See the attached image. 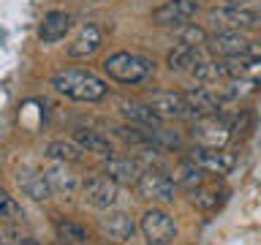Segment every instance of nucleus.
I'll use <instances>...</instances> for the list:
<instances>
[{"instance_id":"nucleus-1","label":"nucleus","mask_w":261,"mask_h":245,"mask_svg":"<svg viewBox=\"0 0 261 245\" xmlns=\"http://www.w3.org/2000/svg\"><path fill=\"white\" fill-rule=\"evenodd\" d=\"M52 87L57 90L60 95L71 98V101H85V104H95L106 98L109 87L101 77L90 71H57L52 77Z\"/></svg>"},{"instance_id":"nucleus-2","label":"nucleus","mask_w":261,"mask_h":245,"mask_svg":"<svg viewBox=\"0 0 261 245\" xmlns=\"http://www.w3.org/2000/svg\"><path fill=\"white\" fill-rule=\"evenodd\" d=\"M103 74L122 85H142V82L152 79L155 63L136 52H114L103 60Z\"/></svg>"},{"instance_id":"nucleus-3","label":"nucleus","mask_w":261,"mask_h":245,"mask_svg":"<svg viewBox=\"0 0 261 245\" xmlns=\"http://www.w3.org/2000/svg\"><path fill=\"white\" fill-rule=\"evenodd\" d=\"M207 19L218 30H250L261 28V8H245V6H218L210 8Z\"/></svg>"},{"instance_id":"nucleus-4","label":"nucleus","mask_w":261,"mask_h":245,"mask_svg":"<svg viewBox=\"0 0 261 245\" xmlns=\"http://www.w3.org/2000/svg\"><path fill=\"white\" fill-rule=\"evenodd\" d=\"M139 229H142L147 245H171V242L177 240V224H174V218H171L166 210H158V207H152V210L144 212Z\"/></svg>"},{"instance_id":"nucleus-5","label":"nucleus","mask_w":261,"mask_h":245,"mask_svg":"<svg viewBox=\"0 0 261 245\" xmlns=\"http://www.w3.org/2000/svg\"><path fill=\"white\" fill-rule=\"evenodd\" d=\"M136 191L147 202L169 204V202H174V196H177V185H174V180L169 175H163L161 169H144L136 180Z\"/></svg>"},{"instance_id":"nucleus-6","label":"nucleus","mask_w":261,"mask_h":245,"mask_svg":"<svg viewBox=\"0 0 261 245\" xmlns=\"http://www.w3.org/2000/svg\"><path fill=\"white\" fill-rule=\"evenodd\" d=\"M82 196H85V202L90 207L109 210L120 199V185L106 175H87L82 180Z\"/></svg>"},{"instance_id":"nucleus-7","label":"nucleus","mask_w":261,"mask_h":245,"mask_svg":"<svg viewBox=\"0 0 261 245\" xmlns=\"http://www.w3.org/2000/svg\"><path fill=\"white\" fill-rule=\"evenodd\" d=\"M191 136L196 144L201 147H226V142L231 139V122L218 117V114H207V117L193 120L191 126Z\"/></svg>"},{"instance_id":"nucleus-8","label":"nucleus","mask_w":261,"mask_h":245,"mask_svg":"<svg viewBox=\"0 0 261 245\" xmlns=\"http://www.w3.org/2000/svg\"><path fill=\"white\" fill-rule=\"evenodd\" d=\"M188 161H193L204 175H228L237 163V155L228 153L226 147H201L196 144L188 153Z\"/></svg>"},{"instance_id":"nucleus-9","label":"nucleus","mask_w":261,"mask_h":245,"mask_svg":"<svg viewBox=\"0 0 261 245\" xmlns=\"http://www.w3.org/2000/svg\"><path fill=\"white\" fill-rule=\"evenodd\" d=\"M152 112L158 114L161 120H196L193 109L188 106L182 93H174V90H161V93H152L150 98Z\"/></svg>"},{"instance_id":"nucleus-10","label":"nucleus","mask_w":261,"mask_h":245,"mask_svg":"<svg viewBox=\"0 0 261 245\" xmlns=\"http://www.w3.org/2000/svg\"><path fill=\"white\" fill-rule=\"evenodd\" d=\"M199 3L196 0H166L152 11V24L158 28H182L196 16Z\"/></svg>"},{"instance_id":"nucleus-11","label":"nucleus","mask_w":261,"mask_h":245,"mask_svg":"<svg viewBox=\"0 0 261 245\" xmlns=\"http://www.w3.org/2000/svg\"><path fill=\"white\" fill-rule=\"evenodd\" d=\"M142 172L144 169L139 158H130V155H106L103 158V175L112 177L117 185H134Z\"/></svg>"},{"instance_id":"nucleus-12","label":"nucleus","mask_w":261,"mask_h":245,"mask_svg":"<svg viewBox=\"0 0 261 245\" xmlns=\"http://www.w3.org/2000/svg\"><path fill=\"white\" fill-rule=\"evenodd\" d=\"M248 44L250 41L242 36V30H218L215 36H207L204 49L215 57H234V55H245Z\"/></svg>"},{"instance_id":"nucleus-13","label":"nucleus","mask_w":261,"mask_h":245,"mask_svg":"<svg viewBox=\"0 0 261 245\" xmlns=\"http://www.w3.org/2000/svg\"><path fill=\"white\" fill-rule=\"evenodd\" d=\"M103 44V33L98 24H85L79 33H76V38L68 44V57H73V60H87V57H93L98 49H101Z\"/></svg>"},{"instance_id":"nucleus-14","label":"nucleus","mask_w":261,"mask_h":245,"mask_svg":"<svg viewBox=\"0 0 261 245\" xmlns=\"http://www.w3.org/2000/svg\"><path fill=\"white\" fill-rule=\"evenodd\" d=\"M101 229H103V234L109 237V240L114 242H125L134 237L136 232V224H134V218H130V212L125 210H106L103 212V218H101Z\"/></svg>"},{"instance_id":"nucleus-15","label":"nucleus","mask_w":261,"mask_h":245,"mask_svg":"<svg viewBox=\"0 0 261 245\" xmlns=\"http://www.w3.org/2000/svg\"><path fill=\"white\" fill-rule=\"evenodd\" d=\"M44 177H46L49 188H52V193L65 196V199L73 196V193H76V188H79L76 175H71L68 163H60V161H52L49 166H44Z\"/></svg>"},{"instance_id":"nucleus-16","label":"nucleus","mask_w":261,"mask_h":245,"mask_svg":"<svg viewBox=\"0 0 261 245\" xmlns=\"http://www.w3.org/2000/svg\"><path fill=\"white\" fill-rule=\"evenodd\" d=\"M16 185H19L22 193L30 196L33 202H46V199H52V188H49L44 172L22 169L19 175H16Z\"/></svg>"},{"instance_id":"nucleus-17","label":"nucleus","mask_w":261,"mask_h":245,"mask_svg":"<svg viewBox=\"0 0 261 245\" xmlns=\"http://www.w3.org/2000/svg\"><path fill=\"white\" fill-rule=\"evenodd\" d=\"M182 95H185L188 106L193 109L196 120L207 117V114H218V109H220V101H218V95L212 93V87H188Z\"/></svg>"},{"instance_id":"nucleus-18","label":"nucleus","mask_w":261,"mask_h":245,"mask_svg":"<svg viewBox=\"0 0 261 245\" xmlns=\"http://www.w3.org/2000/svg\"><path fill=\"white\" fill-rule=\"evenodd\" d=\"M71 30V14L65 11H49L44 16V22L38 24V38L44 44H57L60 38H65V33Z\"/></svg>"},{"instance_id":"nucleus-19","label":"nucleus","mask_w":261,"mask_h":245,"mask_svg":"<svg viewBox=\"0 0 261 245\" xmlns=\"http://www.w3.org/2000/svg\"><path fill=\"white\" fill-rule=\"evenodd\" d=\"M73 142H76L85 153H95L106 158V155H114V147L109 142V136L101 134V131H93V128H76L73 131Z\"/></svg>"},{"instance_id":"nucleus-20","label":"nucleus","mask_w":261,"mask_h":245,"mask_svg":"<svg viewBox=\"0 0 261 245\" xmlns=\"http://www.w3.org/2000/svg\"><path fill=\"white\" fill-rule=\"evenodd\" d=\"M122 117H125L130 126H142V128H161L163 120L152 112L150 104H139V101H125L120 106Z\"/></svg>"},{"instance_id":"nucleus-21","label":"nucleus","mask_w":261,"mask_h":245,"mask_svg":"<svg viewBox=\"0 0 261 245\" xmlns=\"http://www.w3.org/2000/svg\"><path fill=\"white\" fill-rule=\"evenodd\" d=\"M46 155L52 161H60V163H82L85 161V150L73 139H55V142H49Z\"/></svg>"},{"instance_id":"nucleus-22","label":"nucleus","mask_w":261,"mask_h":245,"mask_svg":"<svg viewBox=\"0 0 261 245\" xmlns=\"http://www.w3.org/2000/svg\"><path fill=\"white\" fill-rule=\"evenodd\" d=\"M204 57L201 49H196V46H182V44H174V49L166 55V63H169V68L171 71H191L196 63H199Z\"/></svg>"},{"instance_id":"nucleus-23","label":"nucleus","mask_w":261,"mask_h":245,"mask_svg":"<svg viewBox=\"0 0 261 245\" xmlns=\"http://www.w3.org/2000/svg\"><path fill=\"white\" fill-rule=\"evenodd\" d=\"M174 185H179V188H185V191H196V188H201L204 185V172L196 166L193 161H182L179 166L174 169Z\"/></svg>"},{"instance_id":"nucleus-24","label":"nucleus","mask_w":261,"mask_h":245,"mask_svg":"<svg viewBox=\"0 0 261 245\" xmlns=\"http://www.w3.org/2000/svg\"><path fill=\"white\" fill-rule=\"evenodd\" d=\"M147 136H150V144L158 147V150H177L182 144V136L177 131H169V128H147Z\"/></svg>"},{"instance_id":"nucleus-25","label":"nucleus","mask_w":261,"mask_h":245,"mask_svg":"<svg viewBox=\"0 0 261 245\" xmlns=\"http://www.w3.org/2000/svg\"><path fill=\"white\" fill-rule=\"evenodd\" d=\"M0 220H3V224H19V220H24L22 204L8 191H3V188H0Z\"/></svg>"},{"instance_id":"nucleus-26","label":"nucleus","mask_w":261,"mask_h":245,"mask_svg":"<svg viewBox=\"0 0 261 245\" xmlns=\"http://www.w3.org/2000/svg\"><path fill=\"white\" fill-rule=\"evenodd\" d=\"M57 237L63 245H87V229L73 224V220H60L57 224Z\"/></svg>"},{"instance_id":"nucleus-27","label":"nucleus","mask_w":261,"mask_h":245,"mask_svg":"<svg viewBox=\"0 0 261 245\" xmlns=\"http://www.w3.org/2000/svg\"><path fill=\"white\" fill-rule=\"evenodd\" d=\"M177 44L182 46H196V49H204V44H207V30L199 28V24H182L177 33Z\"/></svg>"},{"instance_id":"nucleus-28","label":"nucleus","mask_w":261,"mask_h":245,"mask_svg":"<svg viewBox=\"0 0 261 245\" xmlns=\"http://www.w3.org/2000/svg\"><path fill=\"white\" fill-rule=\"evenodd\" d=\"M114 136H117V139H122L125 144H134V147L150 144V136H147V128H142V126H120V128H114Z\"/></svg>"},{"instance_id":"nucleus-29","label":"nucleus","mask_w":261,"mask_h":245,"mask_svg":"<svg viewBox=\"0 0 261 245\" xmlns=\"http://www.w3.org/2000/svg\"><path fill=\"white\" fill-rule=\"evenodd\" d=\"M193 193V204L199 210H204V212H210V210H218L220 207V196H218V191L215 188H196V191H191Z\"/></svg>"},{"instance_id":"nucleus-30","label":"nucleus","mask_w":261,"mask_h":245,"mask_svg":"<svg viewBox=\"0 0 261 245\" xmlns=\"http://www.w3.org/2000/svg\"><path fill=\"white\" fill-rule=\"evenodd\" d=\"M0 245H38L30 234H22L19 229H6L0 232Z\"/></svg>"},{"instance_id":"nucleus-31","label":"nucleus","mask_w":261,"mask_h":245,"mask_svg":"<svg viewBox=\"0 0 261 245\" xmlns=\"http://www.w3.org/2000/svg\"><path fill=\"white\" fill-rule=\"evenodd\" d=\"M245 57L256 65V63H261V41H250L248 44V49H245Z\"/></svg>"},{"instance_id":"nucleus-32","label":"nucleus","mask_w":261,"mask_h":245,"mask_svg":"<svg viewBox=\"0 0 261 245\" xmlns=\"http://www.w3.org/2000/svg\"><path fill=\"white\" fill-rule=\"evenodd\" d=\"M228 6H242V3H250V0H226Z\"/></svg>"}]
</instances>
